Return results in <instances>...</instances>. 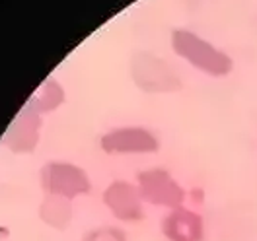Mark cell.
Returning <instances> with one entry per match:
<instances>
[{
  "mask_svg": "<svg viewBox=\"0 0 257 241\" xmlns=\"http://www.w3.org/2000/svg\"><path fill=\"white\" fill-rule=\"evenodd\" d=\"M172 49L177 57L185 59L197 70L214 78H224L234 70V61L230 59V55L189 30H174Z\"/></svg>",
  "mask_w": 257,
  "mask_h": 241,
  "instance_id": "1",
  "label": "cell"
},
{
  "mask_svg": "<svg viewBox=\"0 0 257 241\" xmlns=\"http://www.w3.org/2000/svg\"><path fill=\"white\" fill-rule=\"evenodd\" d=\"M133 82L150 94H172L181 90L183 82L164 59L150 53H135L131 59Z\"/></svg>",
  "mask_w": 257,
  "mask_h": 241,
  "instance_id": "2",
  "label": "cell"
},
{
  "mask_svg": "<svg viewBox=\"0 0 257 241\" xmlns=\"http://www.w3.org/2000/svg\"><path fill=\"white\" fill-rule=\"evenodd\" d=\"M137 187L141 191L143 200L154 204V206H164L170 210L183 206L185 189L166 169L154 167V169L141 171L137 177Z\"/></svg>",
  "mask_w": 257,
  "mask_h": 241,
  "instance_id": "3",
  "label": "cell"
},
{
  "mask_svg": "<svg viewBox=\"0 0 257 241\" xmlns=\"http://www.w3.org/2000/svg\"><path fill=\"white\" fill-rule=\"evenodd\" d=\"M41 187L47 191V194H61L66 198H74L80 194L90 193V177L88 173L68 161H49L41 169Z\"/></svg>",
  "mask_w": 257,
  "mask_h": 241,
  "instance_id": "4",
  "label": "cell"
},
{
  "mask_svg": "<svg viewBox=\"0 0 257 241\" xmlns=\"http://www.w3.org/2000/svg\"><path fill=\"white\" fill-rule=\"evenodd\" d=\"M99 146L107 154H152L158 152V138L143 127H121L105 132Z\"/></svg>",
  "mask_w": 257,
  "mask_h": 241,
  "instance_id": "5",
  "label": "cell"
},
{
  "mask_svg": "<svg viewBox=\"0 0 257 241\" xmlns=\"http://www.w3.org/2000/svg\"><path fill=\"white\" fill-rule=\"evenodd\" d=\"M143 196L137 185L128 181H113L103 191V204L109 208L113 216L121 222H139L145 218Z\"/></svg>",
  "mask_w": 257,
  "mask_h": 241,
  "instance_id": "6",
  "label": "cell"
},
{
  "mask_svg": "<svg viewBox=\"0 0 257 241\" xmlns=\"http://www.w3.org/2000/svg\"><path fill=\"white\" fill-rule=\"evenodd\" d=\"M162 233L168 241H203L205 220L199 212L179 206L164 216Z\"/></svg>",
  "mask_w": 257,
  "mask_h": 241,
  "instance_id": "7",
  "label": "cell"
},
{
  "mask_svg": "<svg viewBox=\"0 0 257 241\" xmlns=\"http://www.w3.org/2000/svg\"><path fill=\"white\" fill-rule=\"evenodd\" d=\"M39 129H41L39 113L26 107V111L20 113L16 121L10 125L2 140L14 152H33L39 140Z\"/></svg>",
  "mask_w": 257,
  "mask_h": 241,
  "instance_id": "8",
  "label": "cell"
},
{
  "mask_svg": "<svg viewBox=\"0 0 257 241\" xmlns=\"http://www.w3.org/2000/svg\"><path fill=\"white\" fill-rule=\"evenodd\" d=\"M72 204L70 198L61 194H47L39 206V218L55 229H66L72 222Z\"/></svg>",
  "mask_w": 257,
  "mask_h": 241,
  "instance_id": "9",
  "label": "cell"
},
{
  "mask_svg": "<svg viewBox=\"0 0 257 241\" xmlns=\"http://www.w3.org/2000/svg\"><path fill=\"white\" fill-rule=\"evenodd\" d=\"M63 101H64V92L63 88H61V84L57 80H53V78H47V80L37 88V92L30 97L28 109H32L35 113L53 111Z\"/></svg>",
  "mask_w": 257,
  "mask_h": 241,
  "instance_id": "10",
  "label": "cell"
},
{
  "mask_svg": "<svg viewBox=\"0 0 257 241\" xmlns=\"http://www.w3.org/2000/svg\"><path fill=\"white\" fill-rule=\"evenodd\" d=\"M82 241H127V235L119 227H97L88 231Z\"/></svg>",
  "mask_w": 257,
  "mask_h": 241,
  "instance_id": "11",
  "label": "cell"
}]
</instances>
